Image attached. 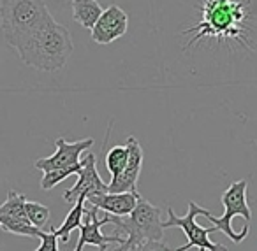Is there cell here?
I'll use <instances>...</instances> for the list:
<instances>
[{
    "instance_id": "obj_5",
    "label": "cell",
    "mask_w": 257,
    "mask_h": 251,
    "mask_svg": "<svg viewBox=\"0 0 257 251\" xmlns=\"http://www.w3.org/2000/svg\"><path fill=\"white\" fill-rule=\"evenodd\" d=\"M246 188H248L246 179L231 183V186L222 193V204H224L225 209L222 216H213L204 207L201 209V214H199V216H206L210 219V223H213L215 230L217 232H224L234 244L241 242L250 232V225L243 226V230L239 233H236L232 230V218L234 216H243L246 221L252 219V211H250L248 204H246Z\"/></svg>"
},
{
    "instance_id": "obj_8",
    "label": "cell",
    "mask_w": 257,
    "mask_h": 251,
    "mask_svg": "<svg viewBox=\"0 0 257 251\" xmlns=\"http://www.w3.org/2000/svg\"><path fill=\"white\" fill-rule=\"evenodd\" d=\"M127 149H128V160L125 169L121 170V174H118L116 177L109 181L107 184V191L111 193H123V191H133L138 193V179H140L141 167H143V148H141L140 141L134 135L127 137Z\"/></svg>"
},
{
    "instance_id": "obj_7",
    "label": "cell",
    "mask_w": 257,
    "mask_h": 251,
    "mask_svg": "<svg viewBox=\"0 0 257 251\" xmlns=\"http://www.w3.org/2000/svg\"><path fill=\"white\" fill-rule=\"evenodd\" d=\"M99 209L95 205H90L86 207L85 205V221L79 225V240L76 244L74 251H83V247L86 244L90 246H97L100 251L107 249V244H121L125 242V237H121L120 233H113V235H104L100 232L102 225H106V218H99Z\"/></svg>"
},
{
    "instance_id": "obj_4",
    "label": "cell",
    "mask_w": 257,
    "mask_h": 251,
    "mask_svg": "<svg viewBox=\"0 0 257 251\" xmlns=\"http://www.w3.org/2000/svg\"><path fill=\"white\" fill-rule=\"evenodd\" d=\"M106 223H114L121 232H125V242L121 246H134L143 240H162L164 228L161 221V207H155L154 204L145 197H138L136 207L127 216H111L104 214Z\"/></svg>"
},
{
    "instance_id": "obj_11",
    "label": "cell",
    "mask_w": 257,
    "mask_h": 251,
    "mask_svg": "<svg viewBox=\"0 0 257 251\" xmlns=\"http://www.w3.org/2000/svg\"><path fill=\"white\" fill-rule=\"evenodd\" d=\"M128 27L127 13L118 6H109L104 9L100 18L92 29V41L97 44H111L113 41L125 36Z\"/></svg>"
},
{
    "instance_id": "obj_19",
    "label": "cell",
    "mask_w": 257,
    "mask_h": 251,
    "mask_svg": "<svg viewBox=\"0 0 257 251\" xmlns=\"http://www.w3.org/2000/svg\"><path fill=\"white\" fill-rule=\"evenodd\" d=\"M25 212H27V218L30 219L34 226L37 228H43L50 223V209L46 205L39 204V202H30L25 200Z\"/></svg>"
},
{
    "instance_id": "obj_13",
    "label": "cell",
    "mask_w": 257,
    "mask_h": 251,
    "mask_svg": "<svg viewBox=\"0 0 257 251\" xmlns=\"http://www.w3.org/2000/svg\"><path fill=\"white\" fill-rule=\"evenodd\" d=\"M102 15V8L97 0H72V18L83 29L92 30Z\"/></svg>"
},
{
    "instance_id": "obj_6",
    "label": "cell",
    "mask_w": 257,
    "mask_h": 251,
    "mask_svg": "<svg viewBox=\"0 0 257 251\" xmlns=\"http://www.w3.org/2000/svg\"><path fill=\"white\" fill-rule=\"evenodd\" d=\"M201 209L203 207L197 205L194 200L189 202V212H187L185 216H176L171 207L166 209L168 219L162 221V228L178 226V228H182L187 235V242L175 251H187V249H192V247H197L199 251H229L225 246L213 242V240L210 239V233L217 232L215 226H208L206 228V226H201L196 223V216L201 214Z\"/></svg>"
},
{
    "instance_id": "obj_17",
    "label": "cell",
    "mask_w": 257,
    "mask_h": 251,
    "mask_svg": "<svg viewBox=\"0 0 257 251\" xmlns=\"http://www.w3.org/2000/svg\"><path fill=\"white\" fill-rule=\"evenodd\" d=\"M128 160V149L127 146H113L109 151L106 153V169L109 170L111 179L121 174L125 169Z\"/></svg>"
},
{
    "instance_id": "obj_16",
    "label": "cell",
    "mask_w": 257,
    "mask_h": 251,
    "mask_svg": "<svg viewBox=\"0 0 257 251\" xmlns=\"http://www.w3.org/2000/svg\"><path fill=\"white\" fill-rule=\"evenodd\" d=\"M25 200H27V197L23 193H18V191H15V190H9L6 202L0 205V214L13 216V218H27Z\"/></svg>"
},
{
    "instance_id": "obj_10",
    "label": "cell",
    "mask_w": 257,
    "mask_h": 251,
    "mask_svg": "<svg viewBox=\"0 0 257 251\" xmlns=\"http://www.w3.org/2000/svg\"><path fill=\"white\" fill-rule=\"evenodd\" d=\"M107 191V184L100 179L99 172H97V158L92 153H85L83 158V167L78 172V181L72 188H69L64 193L65 202L74 204L79 197H85L90 193H104Z\"/></svg>"
},
{
    "instance_id": "obj_12",
    "label": "cell",
    "mask_w": 257,
    "mask_h": 251,
    "mask_svg": "<svg viewBox=\"0 0 257 251\" xmlns=\"http://www.w3.org/2000/svg\"><path fill=\"white\" fill-rule=\"evenodd\" d=\"M138 197H140V191L138 193H133V191H123V193L104 191V193L86 195L85 202H88L90 205H95L99 211H104L106 214L127 216L136 207Z\"/></svg>"
},
{
    "instance_id": "obj_15",
    "label": "cell",
    "mask_w": 257,
    "mask_h": 251,
    "mask_svg": "<svg viewBox=\"0 0 257 251\" xmlns=\"http://www.w3.org/2000/svg\"><path fill=\"white\" fill-rule=\"evenodd\" d=\"M0 228L6 230L9 233H16V235H25V237H41L44 232L43 228H37L30 223L27 218H13V216H2L0 214Z\"/></svg>"
},
{
    "instance_id": "obj_18",
    "label": "cell",
    "mask_w": 257,
    "mask_h": 251,
    "mask_svg": "<svg viewBox=\"0 0 257 251\" xmlns=\"http://www.w3.org/2000/svg\"><path fill=\"white\" fill-rule=\"evenodd\" d=\"M81 167H83V160H79V163H76V165L44 172L43 179H41V188H43V190H51V188H55L58 183H62V181L71 176V174H78Z\"/></svg>"
},
{
    "instance_id": "obj_9",
    "label": "cell",
    "mask_w": 257,
    "mask_h": 251,
    "mask_svg": "<svg viewBox=\"0 0 257 251\" xmlns=\"http://www.w3.org/2000/svg\"><path fill=\"white\" fill-rule=\"evenodd\" d=\"M55 144H57V151L51 156H48V158L36 160V163H34L36 169L43 170V172H50V170L76 165V163H79V158H81L83 153L93 146V139L88 137L76 142H67L64 137H58L55 141Z\"/></svg>"
},
{
    "instance_id": "obj_20",
    "label": "cell",
    "mask_w": 257,
    "mask_h": 251,
    "mask_svg": "<svg viewBox=\"0 0 257 251\" xmlns=\"http://www.w3.org/2000/svg\"><path fill=\"white\" fill-rule=\"evenodd\" d=\"M116 251H171L162 240H143L134 246H120Z\"/></svg>"
},
{
    "instance_id": "obj_3",
    "label": "cell",
    "mask_w": 257,
    "mask_h": 251,
    "mask_svg": "<svg viewBox=\"0 0 257 251\" xmlns=\"http://www.w3.org/2000/svg\"><path fill=\"white\" fill-rule=\"evenodd\" d=\"M245 20V4L238 0H204L203 20L194 29L185 30L183 34H196L189 44L190 48L203 37H224L236 39L241 34V22Z\"/></svg>"
},
{
    "instance_id": "obj_21",
    "label": "cell",
    "mask_w": 257,
    "mask_h": 251,
    "mask_svg": "<svg viewBox=\"0 0 257 251\" xmlns=\"http://www.w3.org/2000/svg\"><path fill=\"white\" fill-rule=\"evenodd\" d=\"M39 239H41V246L34 251H60L58 249V237L51 228H50V232L41 233Z\"/></svg>"
},
{
    "instance_id": "obj_2",
    "label": "cell",
    "mask_w": 257,
    "mask_h": 251,
    "mask_svg": "<svg viewBox=\"0 0 257 251\" xmlns=\"http://www.w3.org/2000/svg\"><path fill=\"white\" fill-rule=\"evenodd\" d=\"M50 18L44 0H0V27L6 43L13 50Z\"/></svg>"
},
{
    "instance_id": "obj_1",
    "label": "cell",
    "mask_w": 257,
    "mask_h": 251,
    "mask_svg": "<svg viewBox=\"0 0 257 251\" xmlns=\"http://www.w3.org/2000/svg\"><path fill=\"white\" fill-rule=\"evenodd\" d=\"M20 60L29 67L43 72H55L65 67L69 57L74 51L72 37L64 25L57 23L51 16L50 20L37 27L18 48Z\"/></svg>"
},
{
    "instance_id": "obj_14",
    "label": "cell",
    "mask_w": 257,
    "mask_h": 251,
    "mask_svg": "<svg viewBox=\"0 0 257 251\" xmlns=\"http://www.w3.org/2000/svg\"><path fill=\"white\" fill-rule=\"evenodd\" d=\"M83 216H85V197H79L78 200L74 202V207H72L71 211H69V214L65 216L60 228H53V226H51V230L57 233L58 240L67 242L71 233L74 232L76 228H79V225L83 223Z\"/></svg>"
}]
</instances>
